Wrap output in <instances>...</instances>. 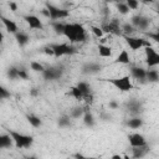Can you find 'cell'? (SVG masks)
<instances>
[{
  "label": "cell",
  "instance_id": "cell-27",
  "mask_svg": "<svg viewBox=\"0 0 159 159\" xmlns=\"http://www.w3.org/2000/svg\"><path fill=\"white\" fill-rule=\"evenodd\" d=\"M65 25H66V24H63V22H61V21H53V22H52V29H53V31H55L57 35H63Z\"/></svg>",
  "mask_w": 159,
  "mask_h": 159
},
{
  "label": "cell",
  "instance_id": "cell-44",
  "mask_svg": "<svg viewBox=\"0 0 159 159\" xmlns=\"http://www.w3.org/2000/svg\"><path fill=\"white\" fill-rule=\"evenodd\" d=\"M41 12H42V15H45L46 17H50V14H48V10H47V9H42Z\"/></svg>",
  "mask_w": 159,
  "mask_h": 159
},
{
  "label": "cell",
  "instance_id": "cell-11",
  "mask_svg": "<svg viewBox=\"0 0 159 159\" xmlns=\"http://www.w3.org/2000/svg\"><path fill=\"white\" fill-rule=\"evenodd\" d=\"M128 140H129V144L132 147H143V145H147V140H145L144 135H142L139 133L129 134L128 135Z\"/></svg>",
  "mask_w": 159,
  "mask_h": 159
},
{
  "label": "cell",
  "instance_id": "cell-38",
  "mask_svg": "<svg viewBox=\"0 0 159 159\" xmlns=\"http://www.w3.org/2000/svg\"><path fill=\"white\" fill-rule=\"evenodd\" d=\"M17 76H19L20 80H27V78H29L27 72H26L25 70H22V68H21V70L19 68V71H17Z\"/></svg>",
  "mask_w": 159,
  "mask_h": 159
},
{
  "label": "cell",
  "instance_id": "cell-42",
  "mask_svg": "<svg viewBox=\"0 0 159 159\" xmlns=\"http://www.w3.org/2000/svg\"><path fill=\"white\" fill-rule=\"evenodd\" d=\"M108 106H109V108H111V109H117V108H118V103H117L116 101H111Z\"/></svg>",
  "mask_w": 159,
  "mask_h": 159
},
{
  "label": "cell",
  "instance_id": "cell-47",
  "mask_svg": "<svg viewBox=\"0 0 159 159\" xmlns=\"http://www.w3.org/2000/svg\"><path fill=\"white\" fill-rule=\"evenodd\" d=\"M2 40H4V35H2V32L0 31V43L2 42Z\"/></svg>",
  "mask_w": 159,
  "mask_h": 159
},
{
  "label": "cell",
  "instance_id": "cell-24",
  "mask_svg": "<svg viewBox=\"0 0 159 159\" xmlns=\"http://www.w3.org/2000/svg\"><path fill=\"white\" fill-rule=\"evenodd\" d=\"M127 125H128L129 128H132V129H138V128H140V127L143 125V120H142L140 118L135 117V118L129 119V120L127 122Z\"/></svg>",
  "mask_w": 159,
  "mask_h": 159
},
{
  "label": "cell",
  "instance_id": "cell-21",
  "mask_svg": "<svg viewBox=\"0 0 159 159\" xmlns=\"http://www.w3.org/2000/svg\"><path fill=\"white\" fill-rule=\"evenodd\" d=\"M148 152V147L143 145V147H133V157L134 158H142L147 154Z\"/></svg>",
  "mask_w": 159,
  "mask_h": 159
},
{
  "label": "cell",
  "instance_id": "cell-3",
  "mask_svg": "<svg viewBox=\"0 0 159 159\" xmlns=\"http://www.w3.org/2000/svg\"><path fill=\"white\" fill-rule=\"evenodd\" d=\"M107 82H109L112 86H114L117 89H119L122 92H129L134 88L129 76H122L118 78H108Z\"/></svg>",
  "mask_w": 159,
  "mask_h": 159
},
{
  "label": "cell",
  "instance_id": "cell-1",
  "mask_svg": "<svg viewBox=\"0 0 159 159\" xmlns=\"http://www.w3.org/2000/svg\"><path fill=\"white\" fill-rule=\"evenodd\" d=\"M63 35L70 40L71 43L86 41V30L81 24H66Z\"/></svg>",
  "mask_w": 159,
  "mask_h": 159
},
{
  "label": "cell",
  "instance_id": "cell-23",
  "mask_svg": "<svg viewBox=\"0 0 159 159\" xmlns=\"http://www.w3.org/2000/svg\"><path fill=\"white\" fill-rule=\"evenodd\" d=\"M145 80H148L149 82H153V83L158 82V80H159V73H158V71H157V70H149V71H147V73H145Z\"/></svg>",
  "mask_w": 159,
  "mask_h": 159
},
{
  "label": "cell",
  "instance_id": "cell-28",
  "mask_svg": "<svg viewBox=\"0 0 159 159\" xmlns=\"http://www.w3.org/2000/svg\"><path fill=\"white\" fill-rule=\"evenodd\" d=\"M58 125L61 128H66L71 125V117L70 116H62L58 118Z\"/></svg>",
  "mask_w": 159,
  "mask_h": 159
},
{
  "label": "cell",
  "instance_id": "cell-16",
  "mask_svg": "<svg viewBox=\"0 0 159 159\" xmlns=\"http://www.w3.org/2000/svg\"><path fill=\"white\" fill-rule=\"evenodd\" d=\"M116 62H117V63H122V65H128V63L130 62V57H129L127 50H122V51L119 52V55H118L117 58H116Z\"/></svg>",
  "mask_w": 159,
  "mask_h": 159
},
{
  "label": "cell",
  "instance_id": "cell-17",
  "mask_svg": "<svg viewBox=\"0 0 159 159\" xmlns=\"http://www.w3.org/2000/svg\"><path fill=\"white\" fill-rule=\"evenodd\" d=\"M12 145V139L7 134H0V149L1 148H10Z\"/></svg>",
  "mask_w": 159,
  "mask_h": 159
},
{
  "label": "cell",
  "instance_id": "cell-35",
  "mask_svg": "<svg viewBox=\"0 0 159 159\" xmlns=\"http://www.w3.org/2000/svg\"><path fill=\"white\" fill-rule=\"evenodd\" d=\"M91 30H92L93 35H94L96 37H98V39L103 37V35H104V32H103L102 27H98V26H92V27H91Z\"/></svg>",
  "mask_w": 159,
  "mask_h": 159
},
{
  "label": "cell",
  "instance_id": "cell-30",
  "mask_svg": "<svg viewBox=\"0 0 159 159\" xmlns=\"http://www.w3.org/2000/svg\"><path fill=\"white\" fill-rule=\"evenodd\" d=\"M77 87H78L80 91L83 93V96L91 93V87H89V84H88L87 82H78V83H77Z\"/></svg>",
  "mask_w": 159,
  "mask_h": 159
},
{
  "label": "cell",
  "instance_id": "cell-25",
  "mask_svg": "<svg viewBox=\"0 0 159 159\" xmlns=\"http://www.w3.org/2000/svg\"><path fill=\"white\" fill-rule=\"evenodd\" d=\"M71 97H73L75 99H78V101H81V99H83V93L80 91V88L77 87V86H73V87H71V89H70V93H68Z\"/></svg>",
  "mask_w": 159,
  "mask_h": 159
},
{
  "label": "cell",
  "instance_id": "cell-31",
  "mask_svg": "<svg viewBox=\"0 0 159 159\" xmlns=\"http://www.w3.org/2000/svg\"><path fill=\"white\" fill-rule=\"evenodd\" d=\"M17 71H19V68H16V67H10V68H7L6 75H7V77H9L10 80H16V78H19Z\"/></svg>",
  "mask_w": 159,
  "mask_h": 159
},
{
  "label": "cell",
  "instance_id": "cell-26",
  "mask_svg": "<svg viewBox=\"0 0 159 159\" xmlns=\"http://www.w3.org/2000/svg\"><path fill=\"white\" fill-rule=\"evenodd\" d=\"M26 118H27L29 123H30L32 127H35V128H37V127H40V125L42 124L41 119H40L37 116H35V114H27Z\"/></svg>",
  "mask_w": 159,
  "mask_h": 159
},
{
  "label": "cell",
  "instance_id": "cell-41",
  "mask_svg": "<svg viewBox=\"0 0 159 159\" xmlns=\"http://www.w3.org/2000/svg\"><path fill=\"white\" fill-rule=\"evenodd\" d=\"M9 7H10V10H11V11H14V12L17 10V5H16L15 2H12V1H10V2H9Z\"/></svg>",
  "mask_w": 159,
  "mask_h": 159
},
{
  "label": "cell",
  "instance_id": "cell-2",
  "mask_svg": "<svg viewBox=\"0 0 159 159\" xmlns=\"http://www.w3.org/2000/svg\"><path fill=\"white\" fill-rule=\"evenodd\" d=\"M7 133L17 148H30L34 143V138L31 135H26V134H22V133L15 132V130H10V129H7Z\"/></svg>",
  "mask_w": 159,
  "mask_h": 159
},
{
  "label": "cell",
  "instance_id": "cell-36",
  "mask_svg": "<svg viewBox=\"0 0 159 159\" xmlns=\"http://www.w3.org/2000/svg\"><path fill=\"white\" fill-rule=\"evenodd\" d=\"M9 97H10V92L0 84V99H5V98H9Z\"/></svg>",
  "mask_w": 159,
  "mask_h": 159
},
{
  "label": "cell",
  "instance_id": "cell-14",
  "mask_svg": "<svg viewBox=\"0 0 159 159\" xmlns=\"http://www.w3.org/2000/svg\"><path fill=\"white\" fill-rule=\"evenodd\" d=\"M0 20H1V22H2L4 26H5V29H6L9 32H11V34H16V32H17V25H16L12 20H10V19L2 16V15H1Z\"/></svg>",
  "mask_w": 159,
  "mask_h": 159
},
{
  "label": "cell",
  "instance_id": "cell-18",
  "mask_svg": "<svg viewBox=\"0 0 159 159\" xmlns=\"http://www.w3.org/2000/svg\"><path fill=\"white\" fill-rule=\"evenodd\" d=\"M98 53L101 57H111L112 56V48L107 45H98Z\"/></svg>",
  "mask_w": 159,
  "mask_h": 159
},
{
  "label": "cell",
  "instance_id": "cell-49",
  "mask_svg": "<svg viewBox=\"0 0 159 159\" xmlns=\"http://www.w3.org/2000/svg\"><path fill=\"white\" fill-rule=\"evenodd\" d=\"M112 158H113V159H120V155H113Z\"/></svg>",
  "mask_w": 159,
  "mask_h": 159
},
{
  "label": "cell",
  "instance_id": "cell-51",
  "mask_svg": "<svg viewBox=\"0 0 159 159\" xmlns=\"http://www.w3.org/2000/svg\"><path fill=\"white\" fill-rule=\"evenodd\" d=\"M0 17H1V14H0Z\"/></svg>",
  "mask_w": 159,
  "mask_h": 159
},
{
  "label": "cell",
  "instance_id": "cell-43",
  "mask_svg": "<svg viewBox=\"0 0 159 159\" xmlns=\"http://www.w3.org/2000/svg\"><path fill=\"white\" fill-rule=\"evenodd\" d=\"M101 118H102L103 120H108V119H111V116H109V114H106V113H102V114H101Z\"/></svg>",
  "mask_w": 159,
  "mask_h": 159
},
{
  "label": "cell",
  "instance_id": "cell-13",
  "mask_svg": "<svg viewBox=\"0 0 159 159\" xmlns=\"http://www.w3.org/2000/svg\"><path fill=\"white\" fill-rule=\"evenodd\" d=\"M101 70H102V66H101L99 63H96V62L86 63V65L82 67V72H83L84 75H96V73H98Z\"/></svg>",
  "mask_w": 159,
  "mask_h": 159
},
{
  "label": "cell",
  "instance_id": "cell-9",
  "mask_svg": "<svg viewBox=\"0 0 159 159\" xmlns=\"http://www.w3.org/2000/svg\"><path fill=\"white\" fill-rule=\"evenodd\" d=\"M150 24V20L142 15H135L132 17V25L139 30H147Z\"/></svg>",
  "mask_w": 159,
  "mask_h": 159
},
{
  "label": "cell",
  "instance_id": "cell-45",
  "mask_svg": "<svg viewBox=\"0 0 159 159\" xmlns=\"http://www.w3.org/2000/svg\"><path fill=\"white\" fill-rule=\"evenodd\" d=\"M30 94H31V96H37V94H39V92L36 91V88H32V89H31V92H30Z\"/></svg>",
  "mask_w": 159,
  "mask_h": 159
},
{
  "label": "cell",
  "instance_id": "cell-8",
  "mask_svg": "<svg viewBox=\"0 0 159 159\" xmlns=\"http://www.w3.org/2000/svg\"><path fill=\"white\" fill-rule=\"evenodd\" d=\"M145 62L149 67H155L159 65V53L150 45L145 46Z\"/></svg>",
  "mask_w": 159,
  "mask_h": 159
},
{
  "label": "cell",
  "instance_id": "cell-48",
  "mask_svg": "<svg viewBox=\"0 0 159 159\" xmlns=\"http://www.w3.org/2000/svg\"><path fill=\"white\" fill-rule=\"evenodd\" d=\"M143 2H145V4H149V2H153L154 0H142Z\"/></svg>",
  "mask_w": 159,
  "mask_h": 159
},
{
  "label": "cell",
  "instance_id": "cell-52",
  "mask_svg": "<svg viewBox=\"0 0 159 159\" xmlns=\"http://www.w3.org/2000/svg\"><path fill=\"white\" fill-rule=\"evenodd\" d=\"M0 52H1V50H0Z\"/></svg>",
  "mask_w": 159,
  "mask_h": 159
},
{
  "label": "cell",
  "instance_id": "cell-19",
  "mask_svg": "<svg viewBox=\"0 0 159 159\" xmlns=\"http://www.w3.org/2000/svg\"><path fill=\"white\" fill-rule=\"evenodd\" d=\"M127 107H128V111H129L130 113H139V111H140V108H142V104L139 103V101L132 99V101L128 102Z\"/></svg>",
  "mask_w": 159,
  "mask_h": 159
},
{
  "label": "cell",
  "instance_id": "cell-15",
  "mask_svg": "<svg viewBox=\"0 0 159 159\" xmlns=\"http://www.w3.org/2000/svg\"><path fill=\"white\" fill-rule=\"evenodd\" d=\"M130 73H132V76H133L135 80L143 81V80H145V73H147V71H145L143 67H135V66H133V67L130 68Z\"/></svg>",
  "mask_w": 159,
  "mask_h": 159
},
{
  "label": "cell",
  "instance_id": "cell-39",
  "mask_svg": "<svg viewBox=\"0 0 159 159\" xmlns=\"http://www.w3.org/2000/svg\"><path fill=\"white\" fill-rule=\"evenodd\" d=\"M148 36H149V39H152V40L155 41V42L159 41V34H158V32H154V34H153V32H149Z\"/></svg>",
  "mask_w": 159,
  "mask_h": 159
},
{
  "label": "cell",
  "instance_id": "cell-4",
  "mask_svg": "<svg viewBox=\"0 0 159 159\" xmlns=\"http://www.w3.org/2000/svg\"><path fill=\"white\" fill-rule=\"evenodd\" d=\"M51 48L53 50V56L55 57H61V56H66V55H73L77 52V50L68 43H52L50 45Z\"/></svg>",
  "mask_w": 159,
  "mask_h": 159
},
{
  "label": "cell",
  "instance_id": "cell-7",
  "mask_svg": "<svg viewBox=\"0 0 159 159\" xmlns=\"http://www.w3.org/2000/svg\"><path fill=\"white\" fill-rule=\"evenodd\" d=\"M124 40H125L127 45H128L132 50H134V51L150 45V42H148V41L144 40V39H140V37H133V36H129V35H125V36H124Z\"/></svg>",
  "mask_w": 159,
  "mask_h": 159
},
{
  "label": "cell",
  "instance_id": "cell-34",
  "mask_svg": "<svg viewBox=\"0 0 159 159\" xmlns=\"http://www.w3.org/2000/svg\"><path fill=\"white\" fill-rule=\"evenodd\" d=\"M120 30H122L125 35H130V34L134 32V26H133L132 24H124V25L120 27Z\"/></svg>",
  "mask_w": 159,
  "mask_h": 159
},
{
  "label": "cell",
  "instance_id": "cell-33",
  "mask_svg": "<svg viewBox=\"0 0 159 159\" xmlns=\"http://www.w3.org/2000/svg\"><path fill=\"white\" fill-rule=\"evenodd\" d=\"M30 67H31V70L35 71V72H42V71L45 70V67H43L40 62H36V61H32V62L30 63Z\"/></svg>",
  "mask_w": 159,
  "mask_h": 159
},
{
  "label": "cell",
  "instance_id": "cell-37",
  "mask_svg": "<svg viewBox=\"0 0 159 159\" xmlns=\"http://www.w3.org/2000/svg\"><path fill=\"white\" fill-rule=\"evenodd\" d=\"M125 5L132 9V10H135L138 7V0H125Z\"/></svg>",
  "mask_w": 159,
  "mask_h": 159
},
{
  "label": "cell",
  "instance_id": "cell-29",
  "mask_svg": "<svg viewBox=\"0 0 159 159\" xmlns=\"http://www.w3.org/2000/svg\"><path fill=\"white\" fill-rule=\"evenodd\" d=\"M83 113H84V109L82 107H75V108H72L70 117L71 118H80L83 116Z\"/></svg>",
  "mask_w": 159,
  "mask_h": 159
},
{
  "label": "cell",
  "instance_id": "cell-40",
  "mask_svg": "<svg viewBox=\"0 0 159 159\" xmlns=\"http://www.w3.org/2000/svg\"><path fill=\"white\" fill-rule=\"evenodd\" d=\"M43 52H45L46 55H51V56H53V50L51 48V46H46V47H43Z\"/></svg>",
  "mask_w": 159,
  "mask_h": 159
},
{
  "label": "cell",
  "instance_id": "cell-32",
  "mask_svg": "<svg viewBox=\"0 0 159 159\" xmlns=\"http://www.w3.org/2000/svg\"><path fill=\"white\" fill-rule=\"evenodd\" d=\"M117 9H118V11L120 12V14H123V15H125V14H128L129 12V7L125 5V2H117Z\"/></svg>",
  "mask_w": 159,
  "mask_h": 159
},
{
  "label": "cell",
  "instance_id": "cell-46",
  "mask_svg": "<svg viewBox=\"0 0 159 159\" xmlns=\"http://www.w3.org/2000/svg\"><path fill=\"white\" fill-rule=\"evenodd\" d=\"M75 157H76V158H84V155H82V154H80V153L75 154Z\"/></svg>",
  "mask_w": 159,
  "mask_h": 159
},
{
  "label": "cell",
  "instance_id": "cell-12",
  "mask_svg": "<svg viewBox=\"0 0 159 159\" xmlns=\"http://www.w3.org/2000/svg\"><path fill=\"white\" fill-rule=\"evenodd\" d=\"M24 20L27 22V25H29L31 29H42V27H43L41 20H40L36 15H25V16H24Z\"/></svg>",
  "mask_w": 159,
  "mask_h": 159
},
{
  "label": "cell",
  "instance_id": "cell-50",
  "mask_svg": "<svg viewBox=\"0 0 159 159\" xmlns=\"http://www.w3.org/2000/svg\"><path fill=\"white\" fill-rule=\"evenodd\" d=\"M111 1H113V2H119L120 0H111Z\"/></svg>",
  "mask_w": 159,
  "mask_h": 159
},
{
  "label": "cell",
  "instance_id": "cell-22",
  "mask_svg": "<svg viewBox=\"0 0 159 159\" xmlns=\"http://www.w3.org/2000/svg\"><path fill=\"white\" fill-rule=\"evenodd\" d=\"M15 37H16V41L20 46H25L27 42H29V35L25 34V32H16L15 34Z\"/></svg>",
  "mask_w": 159,
  "mask_h": 159
},
{
  "label": "cell",
  "instance_id": "cell-10",
  "mask_svg": "<svg viewBox=\"0 0 159 159\" xmlns=\"http://www.w3.org/2000/svg\"><path fill=\"white\" fill-rule=\"evenodd\" d=\"M102 30H103V32H109V34H113V35H120L122 34V30H120V26H119L117 19H113L109 24L103 25Z\"/></svg>",
  "mask_w": 159,
  "mask_h": 159
},
{
  "label": "cell",
  "instance_id": "cell-5",
  "mask_svg": "<svg viewBox=\"0 0 159 159\" xmlns=\"http://www.w3.org/2000/svg\"><path fill=\"white\" fill-rule=\"evenodd\" d=\"M42 76L46 81H55V80H60L63 75V68L60 67V66H56V67H48V68H45L42 72Z\"/></svg>",
  "mask_w": 159,
  "mask_h": 159
},
{
  "label": "cell",
  "instance_id": "cell-6",
  "mask_svg": "<svg viewBox=\"0 0 159 159\" xmlns=\"http://www.w3.org/2000/svg\"><path fill=\"white\" fill-rule=\"evenodd\" d=\"M46 9L48 10V14H50V19L51 20H61V19H65V17H67L70 15L67 10L60 9L57 6H53L50 2H46Z\"/></svg>",
  "mask_w": 159,
  "mask_h": 159
},
{
  "label": "cell",
  "instance_id": "cell-20",
  "mask_svg": "<svg viewBox=\"0 0 159 159\" xmlns=\"http://www.w3.org/2000/svg\"><path fill=\"white\" fill-rule=\"evenodd\" d=\"M83 123L87 127H93L94 125V117H93V114L91 112L86 111V109H84V113H83Z\"/></svg>",
  "mask_w": 159,
  "mask_h": 159
}]
</instances>
